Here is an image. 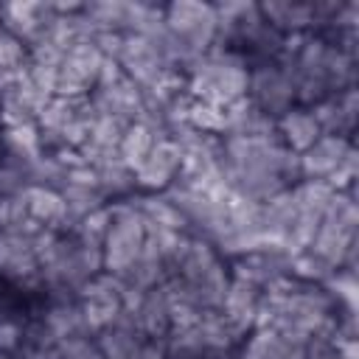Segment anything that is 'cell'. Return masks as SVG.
<instances>
[{"mask_svg": "<svg viewBox=\"0 0 359 359\" xmlns=\"http://www.w3.org/2000/svg\"><path fill=\"white\" fill-rule=\"evenodd\" d=\"M185 81L194 98L210 101L216 107H230L247 98L250 67L238 53L227 48H210L185 67Z\"/></svg>", "mask_w": 359, "mask_h": 359, "instance_id": "6da1fadb", "label": "cell"}, {"mask_svg": "<svg viewBox=\"0 0 359 359\" xmlns=\"http://www.w3.org/2000/svg\"><path fill=\"white\" fill-rule=\"evenodd\" d=\"M98 351L104 359H165L168 356V342L146 337L129 311H121L115 323L101 328L95 334Z\"/></svg>", "mask_w": 359, "mask_h": 359, "instance_id": "52a82bcc", "label": "cell"}, {"mask_svg": "<svg viewBox=\"0 0 359 359\" xmlns=\"http://www.w3.org/2000/svg\"><path fill=\"white\" fill-rule=\"evenodd\" d=\"M300 180L328 182L334 191H351L356 180V146L353 137L320 135L303 154H297Z\"/></svg>", "mask_w": 359, "mask_h": 359, "instance_id": "277c9868", "label": "cell"}, {"mask_svg": "<svg viewBox=\"0 0 359 359\" xmlns=\"http://www.w3.org/2000/svg\"><path fill=\"white\" fill-rule=\"evenodd\" d=\"M261 297H264V289L230 278V286H227V294H224L219 311H222V317L230 323V328H233L241 339H247V334L258 325Z\"/></svg>", "mask_w": 359, "mask_h": 359, "instance_id": "7c38bea8", "label": "cell"}, {"mask_svg": "<svg viewBox=\"0 0 359 359\" xmlns=\"http://www.w3.org/2000/svg\"><path fill=\"white\" fill-rule=\"evenodd\" d=\"M247 101L266 115L269 121H278L283 112L297 107L294 98V79H292V65L280 53L278 59L250 65V81H247Z\"/></svg>", "mask_w": 359, "mask_h": 359, "instance_id": "5b68a950", "label": "cell"}, {"mask_svg": "<svg viewBox=\"0 0 359 359\" xmlns=\"http://www.w3.org/2000/svg\"><path fill=\"white\" fill-rule=\"evenodd\" d=\"M154 143H157L154 129L146 126L143 121H135V123H129V126L123 129V135H121V143H118V160H121L129 171H135V168L146 160V154L151 151Z\"/></svg>", "mask_w": 359, "mask_h": 359, "instance_id": "ac0fdd59", "label": "cell"}, {"mask_svg": "<svg viewBox=\"0 0 359 359\" xmlns=\"http://www.w3.org/2000/svg\"><path fill=\"white\" fill-rule=\"evenodd\" d=\"M258 11H261L264 22H269L283 36L309 34L317 28L314 0H309V3H303V0H269V3H258Z\"/></svg>", "mask_w": 359, "mask_h": 359, "instance_id": "9a60e30c", "label": "cell"}, {"mask_svg": "<svg viewBox=\"0 0 359 359\" xmlns=\"http://www.w3.org/2000/svg\"><path fill=\"white\" fill-rule=\"evenodd\" d=\"M149 236V224L140 216V210L135 208L132 196L123 202H112L109 205V224L101 241V266L104 272L121 278L143 252Z\"/></svg>", "mask_w": 359, "mask_h": 359, "instance_id": "3957f363", "label": "cell"}, {"mask_svg": "<svg viewBox=\"0 0 359 359\" xmlns=\"http://www.w3.org/2000/svg\"><path fill=\"white\" fill-rule=\"evenodd\" d=\"M79 309L90 334H98L123 311V283L109 272H98L79 289Z\"/></svg>", "mask_w": 359, "mask_h": 359, "instance_id": "9c48e42d", "label": "cell"}, {"mask_svg": "<svg viewBox=\"0 0 359 359\" xmlns=\"http://www.w3.org/2000/svg\"><path fill=\"white\" fill-rule=\"evenodd\" d=\"M129 314L146 337L168 342V337H171V294H168L165 283L146 289Z\"/></svg>", "mask_w": 359, "mask_h": 359, "instance_id": "5bb4252c", "label": "cell"}, {"mask_svg": "<svg viewBox=\"0 0 359 359\" xmlns=\"http://www.w3.org/2000/svg\"><path fill=\"white\" fill-rule=\"evenodd\" d=\"M356 224H359V210H356L353 188L337 191L320 219V227L309 244V252L325 261L331 269H353Z\"/></svg>", "mask_w": 359, "mask_h": 359, "instance_id": "7a4b0ae2", "label": "cell"}, {"mask_svg": "<svg viewBox=\"0 0 359 359\" xmlns=\"http://www.w3.org/2000/svg\"><path fill=\"white\" fill-rule=\"evenodd\" d=\"M25 65H28V45L14 34H8L6 28H0V73L22 70Z\"/></svg>", "mask_w": 359, "mask_h": 359, "instance_id": "d6986e66", "label": "cell"}, {"mask_svg": "<svg viewBox=\"0 0 359 359\" xmlns=\"http://www.w3.org/2000/svg\"><path fill=\"white\" fill-rule=\"evenodd\" d=\"M98 359H104V356H98Z\"/></svg>", "mask_w": 359, "mask_h": 359, "instance_id": "ffe728a7", "label": "cell"}, {"mask_svg": "<svg viewBox=\"0 0 359 359\" xmlns=\"http://www.w3.org/2000/svg\"><path fill=\"white\" fill-rule=\"evenodd\" d=\"M101 65L104 56L98 53V48L90 39H79L73 42L59 62V73H56V93L53 95H90L98 84L101 76Z\"/></svg>", "mask_w": 359, "mask_h": 359, "instance_id": "ba28073f", "label": "cell"}, {"mask_svg": "<svg viewBox=\"0 0 359 359\" xmlns=\"http://www.w3.org/2000/svg\"><path fill=\"white\" fill-rule=\"evenodd\" d=\"M36 224L22 227H0V280L20 286V289H39V258L34 247Z\"/></svg>", "mask_w": 359, "mask_h": 359, "instance_id": "8992f818", "label": "cell"}, {"mask_svg": "<svg viewBox=\"0 0 359 359\" xmlns=\"http://www.w3.org/2000/svg\"><path fill=\"white\" fill-rule=\"evenodd\" d=\"M323 135H342L351 137L353 126H356V112H359V98H356V87H348L342 93L328 95L325 101H320L317 107H311Z\"/></svg>", "mask_w": 359, "mask_h": 359, "instance_id": "2e32d148", "label": "cell"}, {"mask_svg": "<svg viewBox=\"0 0 359 359\" xmlns=\"http://www.w3.org/2000/svg\"><path fill=\"white\" fill-rule=\"evenodd\" d=\"M22 196V208L31 224L36 227H50V230H62V227H73L67 219V205L59 194V188L50 185H25L20 191Z\"/></svg>", "mask_w": 359, "mask_h": 359, "instance_id": "4fadbf2b", "label": "cell"}, {"mask_svg": "<svg viewBox=\"0 0 359 359\" xmlns=\"http://www.w3.org/2000/svg\"><path fill=\"white\" fill-rule=\"evenodd\" d=\"M180 168H182L180 146L171 137H157L146 160L132 171L137 194H163L165 188L174 185V180L180 177Z\"/></svg>", "mask_w": 359, "mask_h": 359, "instance_id": "30bf717a", "label": "cell"}, {"mask_svg": "<svg viewBox=\"0 0 359 359\" xmlns=\"http://www.w3.org/2000/svg\"><path fill=\"white\" fill-rule=\"evenodd\" d=\"M56 20L53 3H0V28L22 39L28 48L42 42Z\"/></svg>", "mask_w": 359, "mask_h": 359, "instance_id": "8fae6325", "label": "cell"}, {"mask_svg": "<svg viewBox=\"0 0 359 359\" xmlns=\"http://www.w3.org/2000/svg\"><path fill=\"white\" fill-rule=\"evenodd\" d=\"M275 135L292 154H303L323 135V129L309 107H292L275 121Z\"/></svg>", "mask_w": 359, "mask_h": 359, "instance_id": "e0dca14e", "label": "cell"}]
</instances>
